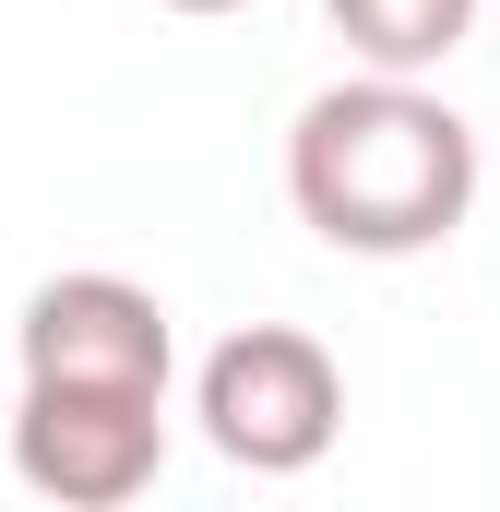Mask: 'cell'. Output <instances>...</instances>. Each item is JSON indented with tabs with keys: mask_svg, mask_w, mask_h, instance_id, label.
<instances>
[{
	"mask_svg": "<svg viewBox=\"0 0 500 512\" xmlns=\"http://www.w3.org/2000/svg\"><path fill=\"white\" fill-rule=\"evenodd\" d=\"M286 203L322 251L417 262L441 251L477 203V131L453 120L417 72H358L322 84L286 131Z\"/></svg>",
	"mask_w": 500,
	"mask_h": 512,
	"instance_id": "obj_1",
	"label": "cell"
},
{
	"mask_svg": "<svg viewBox=\"0 0 500 512\" xmlns=\"http://www.w3.org/2000/svg\"><path fill=\"white\" fill-rule=\"evenodd\" d=\"M191 417H203V441H215L239 477H310V465L334 453V429H346V370H334L322 334L250 322V334H227V346L203 358Z\"/></svg>",
	"mask_w": 500,
	"mask_h": 512,
	"instance_id": "obj_2",
	"label": "cell"
},
{
	"mask_svg": "<svg viewBox=\"0 0 500 512\" xmlns=\"http://www.w3.org/2000/svg\"><path fill=\"white\" fill-rule=\"evenodd\" d=\"M167 465V393L120 382H24L12 405V477L60 512H120Z\"/></svg>",
	"mask_w": 500,
	"mask_h": 512,
	"instance_id": "obj_3",
	"label": "cell"
},
{
	"mask_svg": "<svg viewBox=\"0 0 500 512\" xmlns=\"http://www.w3.org/2000/svg\"><path fill=\"white\" fill-rule=\"evenodd\" d=\"M12 358L24 382H120V393H167L179 370V334H167V298L131 286V274H48L12 322Z\"/></svg>",
	"mask_w": 500,
	"mask_h": 512,
	"instance_id": "obj_4",
	"label": "cell"
},
{
	"mask_svg": "<svg viewBox=\"0 0 500 512\" xmlns=\"http://www.w3.org/2000/svg\"><path fill=\"white\" fill-rule=\"evenodd\" d=\"M322 12L370 72H441L477 36V0H322Z\"/></svg>",
	"mask_w": 500,
	"mask_h": 512,
	"instance_id": "obj_5",
	"label": "cell"
},
{
	"mask_svg": "<svg viewBox=\"0 0 500 512\" xmlns=\"http://www.w3.org/2000/svg\"><path fill=\"white\" fill-rule=\"evenodd\" d=\"M167 12H250V0H167Z\"/></svg>",
	"mask_w": 500,
	"mask_h": 512,
	"instance_id": "obj_6",
	"label": "cell"
}]
</instances>
